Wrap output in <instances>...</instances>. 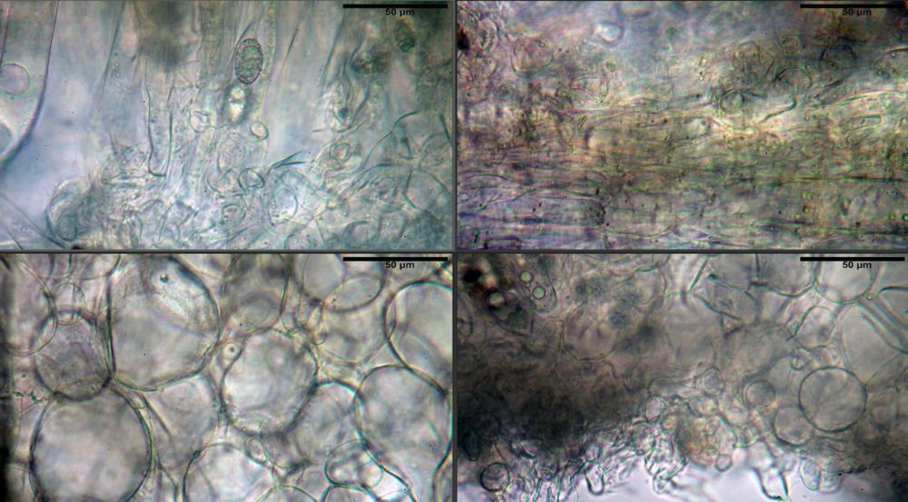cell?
Instances as JSON below:
<instances>
[{"mask_svg":"<svg viewBox=\"0 0 908 502\" xmlns=\"http://www.w3.org/2000/svg\"><path fill=\"white\" fill-rule=\"evenodd\" d=\"M263 54L258 41L248 38L242 41L235 54V74L245 84L253 83L261 74Z\"/></svg>","mask_w":908,"mask_h":502,"instance_id":"6da1fadb","label":"cell"}]
</instances>
